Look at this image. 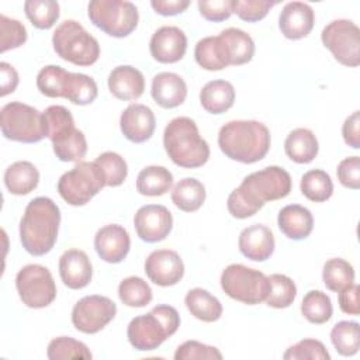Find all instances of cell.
Masks as SVG:
<instances>
[{"label": "cell", "mask_w": 360, "mask_h": 360, "mask_svg": "<svg viewBox=\"0 0 360 360\" xmlns=\"http://www.w3.org/2000/svg\"><path fill=\"white\" fill-rule=\"evenodd\" d=\"M68 70L58 65L44 66L37 75V87L41 94L49 98L63 97L65 80Z\"/></svg>", "instance_id": "44"}, {"label": "cell", "mask_w": 360, "mask_h": 360, "mask_svg": "<svg viewBox=\"0 0 360 360\" xmlns=\"http://www.w3.org/2000/svg\"><path fill=\"white\" fill-rule=\"evenodd\" d=\"M336 174L342 186L352 190H359L360 188V158L350 156L340 160L336 169Z\"/></svg>", "instance_id": "50"}, {"label": "cell", "mask_w": 360, "mask_h": 360, "mask_svg": "<svg viewBox=\"0 0 360 360\" xmlns=\"http://www.w3.org/2000/svg\"><path fill=\"white\" fill-rule=\"evenodd\" d=\"M173 186V174L163 166H148L136 177V191L148 197L166 194Z\"/></svg>", "instance_id": "32"}, {"label": "cell", "mask_w": 360, "mask_h": 360, "mask_svg": "<svg viewBox=\"0 0 360 360\" xmlns=\"http://www.w3.org/2000/svg\"><path fill=\"white\" fill-rule=\"evenodd\" d=\"M301 314L304 318L315 325L328 322L333 314V307L329 295L321 290L308 291L301 302Z\"/></svg>", "instance_id": "36"}, {"label": "cell", "mask_w": 360, "mask_h": 360, "mask_svg": "<svg viewBox=\"0 0 360 360\" xmlns=\"http://www.w3.org/2000/svg\"><path fill=\"white\" fill-rule=\"evenodd\" d=\"M94 165L101 172L104 184L108 187L121 186L128 176V166L125 159L115 152H104L97 156Z\"/></svg>", "instance_id": "42"}, {"label": "cell", "mask_w": 360, "mask_h": 360, "mask_svg": "<svg viewBox=\"0 0 360 360\" xmlns=\"http://www.w3.org/2000/svg\"><path fill=\"white\" fill-rule=\"evenodd\" d=\"M104 179L94 162H77L58 181L59 195L70 205L87 204L104 187Z\"/></svg>", "instance_id": "11"}, {"label": "cell", "mask_w": 360, "mask_h": 360, "mask_svg": "<svg viewBox=\"0 0 360 360\" xmlns=\"http://www.w3.org/2000/svg\"><path fill=\"white\" fill-rule=\"evenodd\" d=\"M202 18L212 22H221L232 15V0H200L197 3Z\"/></svg>", "instance_id": "49"}, {"label": "cell", "mask_w": 360, "mask_h": 360, "mask_svg": "<svg viewBox=\"0 0 360 360\" xmlns=\"http://www.w3.org/2000/svg\"><path fill=\"white\" fill-rule=\"evenodd\" d=\"M42 115L46 138L51 139L56 158L62 162H80L86 156L87 141L75 127L72 112L63 105H49Z\"/></svg>", "instance_id": "6"}, {"label": "cell", "mask_w": 360, "mask_h": 360, "mask_svg": "<svg viewBox=\"0 0 360 360\" xmlns=\"http://www.w3.org/2000/svg\"><path fill=\"white\" fill-rule=\"evenodd\" d=\"M291 187L292 181L288 172L280 166H269L253 172L228 195V211L238 219L253 217L267 201L287 197Z\"/></svg>", "instance_id": "1"}, {"label": "cell", "mask_w": 360, "mask_h": 360, "mask_svg": "<svg viewBox=\"0 0 360 360\" xmlns=\"http://www.w3.org/2000/svg\"><path fill=\"white\" fill-rule=\"evenodd\" d=\"M152 98L162 108H176L187 97V84L183 77L173 72L158 73L152 79Z\"/></svg>", "instance_id": "23"}, {"label": "cell", "mask_w": 360, "mask_h": 360, "mask_svg": "<svg viewBox=\"0 0 360 360\" xmlns=\"http://www.w3.org/2000/svg\"><path fill=\"white\" fill-rule=\"evenodd\" d=\"M0 127L4 138L15 142L35 143L46 136L42 112L21 101L7 103L1 108Z\"/></svg>", "instance_id": "8"}, {"label": "cell", "mask_w": 360, "mask_h": 360, "mask_svg": "<svg viewBox=\"0 0 360 360\" xmlns=\"http://www.w3.org/2000/svg\"><path fill=\"white\" fill-rule=\"evenodd\" d=\"M200 103L210 114H222L235 103V89L226 80L208 82L200 91Z\"/></svg>", "instance_id": "29"}, {"label": "cell", "mask_w": 360, "mask_h": 360, "mask_svg": "<svg viewBox=\"0 0 360 360\" xmlns=\"http://www.w3.org/2000/svg\"><path fill=\"white\" fill-rule=\"evenodd\" d=\"M15 287L24 305L45 308L56 298V285L51 271L41 264H27L15 276Z\"/></svg>", "instance_id": "12"}, {"label": "cell", "mask_w": 360, "mask_h": 360, "mask_svg": "<svg viewBox=\"0 0 360 360\" xmlns=\"http://www.w3.org/2000/svg\"><path fill=\"white\" fill-rule=\"evenodd\" d=\"M155 127L156 120L153 111L141 103L129 104L120 117L122 135L134 143H142L150 139L155 132Z\"/></svg>", "instance_id": "18"}, {"label": "cell", "mask_w": 360, "mask_h": 360, "mask_svg": "<svg viewBox=\"0 0 360 360\" xmlns=\"http://www.w3.org/2000/svg\"><path fill=\"white\" fill-rule=\"evenodd\" d=\"M145 273L153 284L170 287L183 278L184 263L176 250L159 249L146 257Z\"/></svg>", "instance_id": "16"}, {"label": "cell", "mask_w": 360, "mask_h": 360, "mask_svg": "<svg viewBox=\"0 0 360 360\" xmlns=\"http://www.w3.org/2000/svg\"><path fill=\"white\" fill-rule=\"evenodd\" d=\"M180 326V315L172 305H156L150 312L131 319L127 336L131 346L141 352L158 349Z\"/></svg>", "instance_id": "5"}, {"label": "cell", "mask_w": 360, "mask_h": 360, "mask_svg": "<svg viewBox=\"0 0 360 360\" xmlns=\"http://www.w3.org/2000/svg\"><path fill=\"white\" fill-rule=\"evenodd\" d=\"M285 155L295 163H311L319 150L318 139L315 134L308 128L292 129L284 141Z\"/></svg>", "instance_id": "26"}, {"label": "cell", "mask_w": 360, "mask_h": 360, "mask_svg": "<svg viewBox=\"0 0 360 360\" xmlns=\"http://www.w3.org/2000/svg\"><path fill=\"white\" fill-rule=\"evenodd\" d=\"M152 8L155 13L169 17V15H177L187 10L190 6L188 0H152L150 1Z\"/></svg>", "instance_id": "53"}, {"label": "cell", "mask_w": 360, "mask_h": 360, "mask_svg": "<svg viewBox=\"0 0 360 360\" xmlns=\"http://www.w3.org/2000/svg\"><path fill=\"white\" fill-rule=\"evenodd\" d=\"M240 253L253 262H264L274 252V235L263 224H253L245 228L238 239Z\"/></svg>", "instance_id": "22"}, {"label": "cell", "mask_w": 360, "mask_h": 360, "mask_svg": "<svg viewBox=\"0 0 360 360\" xmlns=\"http://www.w3.org/2000/svg\"><path fill=\"white\" fill-rule=\"evenodd\" d=\"M117 305L104 295H86L72 309V323L83 333L93 335L104 329L115 316Z\"/></svg>", "instance_id": "14"}, {"label": "cell", "mask_w": 360, "mask_h": 360, "mask_svg": "<svg viewBox=\"0 0 360 360\" xmlns=\"http://www.w3.org/2000/svg\"><path fill=\"white\" fill-rule=\"evenodd\" d=\"M149 51L152 58L159 63H176L186 55L187 37L179 27H160L149 41Z\"/></svg>", "instance_id": "17"}, {"label": "cell", "mask_w": 360, "mask_h": 360, "mask_svg": "<svg viewBox=\"0 0 360 360\" xmlns=\"http://www.w3.org/2000/svg\"><path fill=\"white\" fill-rule=\"evenodd\" d=\"M360 287L357 284H350L346 288L339 291V307L342 312L347 315H359L360 314V302H359Z\"/></svg>", "instance_id": "51"}, {"label": "cell", "mask_w": 360, "mask_h": 360, "mask_svg": "<svg viewBox=\"0 0 360 360\" xmlns=\"http://www.w3.org/2000/svg\"><path fill=\"white\" fill-rule=\"evenodd\" d=\"M108 89L111 94L122 101L136 100L145 90L143 75L134 66L120 65L108 75Z\"/></svg>", "instance_id": "24"}, {"label": "cell", "mask_w": 360, "mask_h": 360, "mask_svg": "<svg viewBox=\"0 0 360 360\" xmlns=\"http://www.w3.org/2000/svg\"><path fill=\"white\" fill-rule=\"evenodd\" d=\"M97 94L98 89L94 79L84 73L68 72L63 87V98L76 105H87L97 98Z\"/></svg>", "instance_id": "34"}, {"label": "cell", "mask_w": 360, "mask_h": 360, "mask_svg": "<svg viewBox=\"0 0 360 360\" xmlns=\"http://www.w3.org/2000/svg\"><path fill=\"white\" fill-rule=\"evenodd\" d=\"M184 304L190 314L202 322H215L222 315L219 300L204 288H191L184 297Z\"/></svg>", "instance_id": "30"}, {"label": "cell", "mask_w": 360, "mask_h": 360, "mask_svg": "<svg viewBox=\"0 0 360 360\" xmlns=\"http://www.w3.org/2000/svg\"><path fill=\"white\" fill-rule=\"evenodd\" d=\"M315 24L312 7L302 1L287 3L278 17V28L287 39H301L307 37Z\"/></svg>", "instance_id": "20"}, {"label": "cell", "mask_w": 360, "mask_h": 360, "mask_svg": "<svg viewBox=\"0 0 360 360\" xmlns=\"http://www.w3.org/2000/svg\"><path fill=\"white\" fill-rule=\"evenodd\" d=\"M330 340L339 354L354 356L360 347L359 323L354 321L338 322L330 330Z\"/></svg>", "instance_id": "39"}, {"label": "cell", "mask_w": 360, "mask_h": 360, "mask_svg": "<svg viewBox=\"0 0 360 360\" xmlns=\"http://www.w3.org/2000/svg\"><path fill=\"white\" fill-rule=\"evenodd\" d=\"M300 188L304 197L314 202H323L333 194V183L330 176L321 169H312L301 177Z\"/></svg>", "instance_id": "35"}, {"label": "cell", "mask_w": 360, "mask_h": 360, "mask_svg": "<svg viewBox=\"0 0 360 360\" xmlns=\"http://www.w3.org/2000/svg\"><path fill=\"white\" fill-rule=\"evenodd\" d=\"M325 48H328L333 58L349 68L360 65V30L350 20H333L321 34Z\"/></svg>", "instance_id": "13"}, {"label": "cell", "mask_w": 360, "mask_h": 360, "mask_svg": "<svg viewBox=\"0 0 360 360\" xmlns=\"http://www.w3.org/2000/svg\"><path fill=\"white\" fill-rule=\"evenodd\" d=\"M218 37L224 44L229 66H240L252 60L255 42L249 34L239 28H226Z\"/></svg>", "instance_id": "28"}, {"label": "cell", "mask_w": 360, "mask_h": 360, "mask_svg": "<svg viewBox=\"0 0 360 360\" xmlns=\"http://www.w3.org/2000/svg\"><path fill=\"white\" fill-rule=\"evenodd\" d=\"M172 201L179 210L194 212L200 210L205 201V187L194 177L181 179L172 190Z\"/></svg>", "instance_id": "33"}, {"label": "cell", "mask_w": 360, "mask_h": 360, "mask_svg": "<svg viewBox=\"0 0 360 360\" xmlns=\"http://www.w3.org/2000/svg\"><path fill=\"white\" fill-rule=\"evenodd\" d=\"M194 58L202 69L210 72L222 70L229 66L224 44L218 35L200 39L194 48Z\"/></svg>", "instance_id": "31"}, {"label": "cell", "mask_w": 360, "mask_h": 360, "mask_svg": "<svg viewBox=\"0 0 360 360\" xmlns=\"http://www.w3.org/2000/svg\"><path fill=\"white\" fill-rule=\"evenodd\" d=\"M0 52L4 53L25 44L27 30L18 20L0 14Z\"/></svg>", "instance_id": "45"}, {"label": "cell", "mask_w": 360, "mask_h": 360, "mask_svg": "<svg viewBox=\"0 0 360 360\" xmlns=\"http://www.w3.org/2000/svg\"><path fill=\"white\" fill-rule=\"evenodd\" d=\"M285 360H329L330 354L328 353L325 345L316 339H302L295 345L290 346L283 354Z\"/></svg>", "instance_id": "46"}, {"label": "cell", "mask_w": 360, "mask_h": 360, "mask_svg": "<svg viewBox=\"0 0 360 360\" xmlns=\"http://www.w3.org/2000/svg\"><path fill=\"white\" fill-rule=\"evenodd\" d=\"M59 276L63 284L70 290H80L89 285L93 277V266L80 249H69L59 259Z\"/></svg>", "instance_id": "21"}, {"label": "cell", "mask_w": 360, "mask_h": 360, "mask_svg": "<svg viewBox=\"0 0 360 360\" xmlns=\"http://www.w3.org/2000/svg\"><path fill=\"white\" fill-rule=\"evenodd\" d=\"M60 225V210L48 197H37L28 202L20 221L22 248L32 256H44L56 243Z\"/></svg>", "instance_id": "2"}, {"label": "cell", "mask_w": 360, "mask_h": 360, "mask_svg": "<svg viewBox=\"0 0 360 360\" xmlns=\"http://www.w3.org/2000/svg\"><path fill=\"white\" fill-rule=\"evenodd\" d=\"M342 135L346 142L353 149L360 148V111L356 110L352 115H349L342 127Z\"/></svg>", "instance_id": "52"}, {"label": "cell", "mask_w": 360, "mask_h": 360, "mask_svg": "<svg viewBox=\"0 0 360 360\" xmlns=\"http://www.w3.org/2000/svg\"><path fill=\"white\" fill-rule=\"evenodd\" d=\"M118 297L127 307L142 308L152 301V290L143 278L131 276L120 283Z\"/></svg>", "instance_id": "41"}, {"label": "cell", "mask_w": 360, "mask_h": 360, "mask_svg": "<svg viewBox=\"0 0 360 360\" xmlns=\"http://www.w3.org/2000/svg\"><path fill=\"white\" fill-rule=\"evenodd\" d=\"M90 21L114 38H124L132 34L138 25V8L124 0H93L87 6Z\"/></svg>", "instance_id": "9"}, {"label": "cell", "mask_w": 360, "mask_h": 360, "mask_svg": "<svg viewBox=\"0 0 360 360\" xmlns=\"http://www.w3.org/2000/svg\"><path fill=\"white\" fill-rule=\"evenodd\" d=\"M222 353L215 346H208L197 340L181 343L174 353V360H221Z\"/></svg>", "instance_id": "48"}, {"label": "cell", "mask_w": 360, "mask_h": 360, "mask_svg": "<svg viewBox=\"0 0 360 360\" xmlns=\"http://www.w3.org/2000/svg\"><path fill=\"white\" fill-rule=\"evenodd\" d=\"M219 281L221 288L228 297L248 305L263 302L269 292V277L256 269L239 263L226 266Z\"/></svg>", "instance_id": "10"}, {"label": "cell", "mask_w": 360, "mask_h": 360, "mask_svg": "<svg viewBox=\"0 0 360 360\" xmlns=\"http://www.w3.org/2000/svg\"><path fill=\"white\" fill-rule=\"evenodd\" d=\"M322 280L328 290L339 292L347 285L354 283V269L353 266L340 257L329 259L323 264Z\"/></svg>", "instance_id": "37"}, {"label": "cell", "mask_w": 360, "mask_h": 360, "mask_svg": "<svg viewBox=\"0 0 360 360\" xmlns=\"http://www.w3.org/2000/svg\"><path fill=\"white\" fill-rule=\"evenodd\" d=\"M163 146L170 160L184 169H197L210 159V146L188 117H176L165 128Z\"/></svg>", "instance_id": "4"}, {"label": "cell", "mask_w": 360, "mask_h": 360, "mask_svg": "<svg viewBox=\"0 0 360 360\" xmlns=\"http://www.w3.org/2000/svg\"><path fill=\"white\" fill-rule=\"evenodd\" d=\"M297 297L295 283L285 274H271L269 276V292L264 302L271 308H287Z\"/></svg>", "instance_id": "38"}, {"label": "cell", "mask_w": 360, "mask_h": 360, "mask_svg": "<svg viewBox=\"0 0 360 360\" xmlns=\"http://www.w3.org/2000/svg\"><path fill=\"white\" fill-rule=\"evenodd\" d=\"M271 143L269 128L255 120L229 121L218 132V146L222 153L240 163H256L262 160Z\"/></svg>", "instance_id": "3"}, {"label": "cell", "mask_w": 360, "mask_h": 360, "mask_svg": "<svg viewBox=\"0 0 360 360\" xmlns=\"http://www.w3.org/2000/svg\"><path fill=\"white\" fill-rule=\"evenodd\" d=\"M46 356L49 360H69V359H84L93 357L89 347L70 336H59L49 342Z\"/></svg>", "instance_id": "43"}, {"label": "cell", "mask_w": 360, "mask_h": 360, "mask_svg": "<svg viewBox=\"0 0 360 360\" xmlns=\"http://www.w3.org/2000/svg\"><path fill=\"white\" fill-rule=\"evenodd\" d=\"M0 86L1 91L0 96L4 97L10 93H13L18 86V73L17 70L7 62L0 63Z\"/></svg>", "instance_id": "54"}, {"label": "cell", "mask_w": 360, "mask_h": 360, "mask_svg": "<svg viewBox=\"0 0 360 360\" xmlns=\"http://www.w3.org/2000/svg\"><path fill=\"white\" fill-rule=\"evenodd\" d=\"M38 183L39 172L31 162H14L4 172V186L14 195L30 194L37 188Z\"/></svg>", "instance_id": "27"}, {"label": "cell", "mask_w": 360, "mask_h": 360, "mask_svg": "<svg viewBox=\"0 0 360 360\" xmlns=\"http://www.w3.org/2000/svg\"><path fill=\"white\" fill-rule=\"evenodd\" d=\"M52 45L59 58L77 66H91L100 56L98 41L76 20H65L56 27Z\"/></svg>", "instance_id": "7"}, {"label": "cell", "mask_w": 360, "mask_h": 360, "mask_svg": "<svg viewBox=\"0 0 360 360\" xmlns=\"http://www.w3.org/2000/svg\"><path fill=\"white\" fill-rule=\"evenodd\" d=\"M277 1L270 0H232V11L243 21L256 22L263 20Z\"/></svg>", "instance_id": "47"}, {"label": "cell", "mask_w": 360, "mask_h": 360, "mask_svg": "<svg viewBox=\"0 0 360 360\" xmlns=\"http://www.w3.org/2000/svg\"><path fill=\"white\" fill-rule=\"evenodd\" d=\"M131 248V238L127 229L118 224L100 228L94 236V249L100 259L107 263H121Z\"/></svg>", "instance_id": "19"}, {"label": "cell", "mask_w": 360, "mask_h": 360, "mask_svg": "<svg viewBox=\"0 0 360 360\" xmlns=\"http://www.w3.org/2000/svg\"><path fill=\"white\" fill-rule=\"evenodd\" d=\"M134 226L139 239L148 243H156L172 232V212L160 204H148L141 207L134 217Z\"/></svg>", "instance_id": "15"}, {"label": "cell", "mask_w": 360, "mask_h": 360, "mask_svg": "<svg viewBox=\"0 0 360 360\" xmlns=\"http://www.w3.org/2000/svg\"><path fill=\"white\" fill-rule=\"evenodd\" d=\"M277 224L288 239L302 240L312 232L314 218L308 208L300 204H290L280 210Z\"/></svg>", "instance_id": "25"}, {"label": "cell", "mask_w": 360, "mask_h": 360, "mask_svg": "<svg viewBox=\"0 0 360 360\" xmlns=\"http://www.w3.org/2000/svg\"><path fill=\"white\" fill-rule=\"evenodd\" d=\"M59 3L53 0H27L24 11L30 22L38 30H49L59 18Z\"/></svg>", "instance_id": "40"}]
</instances>
